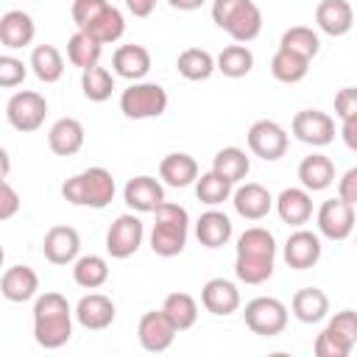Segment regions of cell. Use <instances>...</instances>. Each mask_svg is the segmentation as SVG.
I'll list each match as a JSON object with an SVG mask.
<instances>
[{
  "mask_svg": "<svg viewBox=\"0 0 357 357\" xmlns=\"http://www.w3.org/2000/svg\"><path fill=\"white\" fill-rule=\"evenodd\" d=\"M276 215L282 218V223L287 226H304L312 218V195L304 187H287L273 198Z\"/></svg>",
  "mask_w": 357,
  "mask_h": 357,
  "instance_id": "20",
  "label": "cell"
},
{
  "mask_svg": "<svg viewBox=\"0 0 357 357\" xmlns=\"http://www.w3.org/2000/svg\"><path fill=\"white\" fill-rule=\"evenodd\" d=\"M335 114H337L340 120L357 117V89H354V86H343V89L335 95Z\"/></svg>",
  "mask_w": 357,
  "mask_h": 357,
  "instance_id": "45",
  "label": "cell"
},
{
  "mask_svg": "<svg viewBox=\"0 0 357 357\" xmlns=\"http://www.w3.org/2000/svg\"><path fill=\"white\" fill-rule=\"evenodd\" d=\"M36 36V22L28 11L22 8H11L0 17V42L8 47V50H22L33 42Z\"/></svg>",
  "mask_w": 357,
  "mask_h": 357,
  "instance_id": "23",
  "label": "cell"
},
{
  "mask_svg": "<svg viewBox=\"0 0 357 357\" xmlns=\"http://www.w3.org/2000/svg\"><path fill=\"white\" fill-rule=\"evenodd\" d=\"M354 346H357V312L340 310L321 329V335L312 343V351L318 357H349Z\"/></svg>",
  "mask_w": 357,
  "mask_h": 357,
  "instance_id": "6",
  "label": "cell"
},
{
  "mask_svg": "<svg viewBox=\"0 0 357 357\" xmlns=\"http://www.w3.org/2000/svg\"><path fill=\"white\" fill-rule=\"evenodd\" d=\"M276 262V240L268 229L251 226L237 237L234 254V276L245 284H262L273 276Z\"/></svg>",
  "mask_w": 357,
  "mask_h": 357,
  "instance_id": "1",
  "label": "cell"
},
{
  "mask_svg": "<svg viewBox=\"0 0 357 357\" xmlns=\"http://www.w3.org/2000/svg\"><path fill=\"white\" fill-rule=\"evenodd\" d=\"M245 139H248V151L254 156L265 159V162L282 159L287 153V145H290L287 131L276 120H257V123H251Z\"/></svg>",
  "mask_w": 357,
  "mask_h": 357,
  "instance_id": "11",
  "label": "cell"
},
{
  "mask_svg": "<svg viewBox=\"0 0 357 357\" xmlns=\"http://www.w3.org/2000/svg\"><path fill=\"white\" fill-rule=\"evenodd\" d=\"M167 109V92L151 81H131L128 89L120 95V112L128 120H153L162 117Z\"/></svg>",
  "mask_w": 357,
  "mask_h": 357,
  "instance_id": "7",
  "label": "cell"
},
{
  "mask_svg": "<svg viewBox=\"0 0 357 357\" xmlns=\"http://www.w3.org/2000/svg\"><path fill=\"white\" fill-rule=\"evenodd\" d=\"M123 201L134 212H153L165 201V187L153 176H134L123 187Z\"/></svg>",
  "mask_w": 357,
  "mask_h": 357,
  "instance_id": "19",
  "label": "cell"
},
{
  "mask_svg": "<svg viewBox=\"0 0 357 357\" xmlns=\"http://www.w3.org/2000/svg\"><path fill=\"white\" fill-rule=\"evenodd\" d=\"M3 259H6V251H3V245H0V268H3Z\"/></svg>",
  "mask_w": 357,
  "mask_h": 357,
  "instance_id": "52",
  "label": "cell"
},
{
  "mask_svg": "<svg viewBox=\"0 0 357 357\" xmlns=\"http://www.w3.org/2000/svg\"><path fill=\"white\" fill-rule=\"evenodd\" d=\"M73 337V307L61 293H36L33 301V340L42 349H61Z\"/></svg>",
  "mask_w": 357,
  "mask_h": 357,
  "instance_id": "2",
  "label": "cell"
},
{
  "mask_svg": "<svg viewBox=\"0 0 357 357\" xmlns=\"http://www.w3.org/2000/svg\"><path fill=\"white\" fill-rule=\"evenodd\" d=\"M173 8H178V11H195V8H201L206 0H167Z\"/></svg>",
  "mask_w": 357,
  "mask_h": 357,
  "instance_id": "50",
  "label": "cell"
},
{
  "mask_svg": "<svg viewBox=\"0 0 357 357\" xmlns=\"http://www.w3.org/2000/svg\"><path fill=\"white\" fill-rule=\"evenodd\" d=\"M231 204H234V212L240 218H245V220H262L273 209V195L268 192V187H262L257 181H245L237 190H231Z\"/></svg>",
  "mask_w": 357,
  "mask_h": 357,
  "instance_id": "16",
  "label": "cell"
},
{
  "mask_svg": "<svg viewBox=\"0 0 357 357\" xmlns=\"http://www.w3.org/2000/svg\"><path fill=\"white\" fill-rule=\"evenodd\" d=\"M100 53H103V45L95 42L92 36H86L84 31H75L70 39H67V61L78 70H86L92 64L100 61Z\"/></svg>",
  "mask_w": 357,
  "mask_h": 357,
  "instance_id": "41",
  "label": "cell"
},
{
  "mask_svg": "<svg viewBox=\"0 0 357 357\" xmlns=\"http://www.w3.org/2000/svg\"><path fill=\"white\" fill-rule=\"evenodd\" d=\"M142 240H145V223L137 215L126 212L112 220V226L106 231V251L112 259H128L139 251Z\"/></svg>",
  "mask_w": 357,
  "mask_h": 357,
  "instance_id": "10",
  "label": "cell"
},
{
  "mask_svg": "<svg viewBox=\"0 0 357 357\" xmlns=\"http://www.w3.org/2000/svg\"><path fill=\"white\" fill-rule=\"evenodd\" d=\"M279 47H284V50H290V53H296V56L312 61V59L318 56V50H321V39H318V33H315L312 28H307V25H293V28H287V31L282 33Z\"/></svg>",
  "mask_w": 357,
  "mask_h": 357,
  "instance_id": "39",
  "label": "cell"
},
{
  "mask_svg": "<svg viewBox=\"0 0 357 357\" xmlns=\"http://www.w3.org/2000/svg\"><path fill=\"white\" fill-rule=\"evenodd\" d=\"M243 318H245V326L254 335H259V337H276V335H282L287 329L290 312H287V307L279 298H273V296H257V298H251L245 304Z\"/></svg>",
  "mask_w": 357,
  "mask_h": 357,
  "instance_id": "8",
  "label": "cell"
},
{
  "mask_svg": "<svg viewBox=\"0 0 357 357\" xmlns=\"http://www.w3.org/2000/svg\"><path fill=\"white\" fill-rule=\"evenodd\" d=\"M84 139H86L84 126L75 117H61L47 131V145L56 156H75L84 148Z\"/></svg>",
  "mask_w": 357,
  "mask_h": 357,
  "instance_id": "25",
  "label": "cell"
},
{
  "mask_svg": "<svg viewBox=\"0 0 357 357\" xmlns=\"http://www.w3.org/2000/svg\"><path fill=\"white\" fill-rule=\"evenodd\" d=\"M321 259V237L310 229H296L284 243V262L293 271H307Z\"/></svg>",
  "mask_w": 357,
  "mask_h": 357,
  "instance_id": "17",
  "label": "cell"
},
{
  "mask_svg": "<svg viewBox=\"0 0 357 357\" xmlns=\"http://www.w3.org/2000/svg\"><path fill=\"white\" fill-rule=\"evenodd\" d=\"M337 198L346 204H357V167H349L340 178H337Z\"/></svg>",
  "mask_w": 357,
  "mask_h": 357,
  "instance_id": "47",
  "label": "cell"
},
{
  "mask_svg": "<svg viewBox=\"0 0 357 357\" xmlns=\"http://www.w3.org/2000/svg\"><path fill=\"white\" fill-rule=\"evenodd\" d=\"M231 190H234V184L229 178H223L220 173H215V170L198 173V178H195V195L206 206H220L223 201L231 198Z\"/></svg>",
  "mask_w": 357,
  "mask_h": 357,
  "instance_id": "38",
  "label": "cell"
},
{
  "mask_svg": "<svg viewBox=\"0 0 357 357\" xmlns=\"http://www.w3.org/2000/svg\"><path fill=\"white\" fill-rule=\"evenodd\" d=\"M20 212V195L17 190L0 176V220H8Z\"/></svg>",
  "mask_w": 357,
  "mask_h": 357,
  "instance_id": "46",
  "label": "cell"
},
{
  "mask_svg": "<svg viewBox=\"0 0 357 357\" xmlns=\"http://www.w3.org/2000/svg\"><path fill=\"white\" fill-rule=\"evenodd\" d=\"M315 25L326 36H346L354 25V8L349 0H321L315 6Z\"/></svg>",
  "mask_w": 357,
  "mask_h": 357,
  "instance_id": "24",
  "label": "cell"
},
{
  "mask_svg": "<svg viewBox=\"0 0 357 357\" xmlns=\"http://www.w3.org/2000/svg\"><path fill=\"white\" fill-rule=\"evenodd\" d=\"M162 312L170 318V324L176 326V332H184L190 326H195L198 321V301L190 293H170L162 304Z\"/></svg>",
  "mask_w": 357,
  "mask_h": 357,
  "instance_id": "37",
  "label": "cell"
},
{
  "mask_svg": "<svg viewBox=\"0 0 357 357\" xmlns=\"http://www.w3.org/2000/svg\"><path fill=\"white\" fill-rule=\"evenodd\" d=\"M126 8L134 17H151L153 8H156V0H126Z\"/></svg>",
  "mask_w": 357,
  "mask_h": 357,
  "instance_id": "49",
  "label": "cell"
},
{
  "mask_svg": "<svg viewBox=\"0 0 357 357\" xmlns=\"http://www.w3.org/2000/svg\"><path fill=\"white\" fill-rule=\"evenodd\" d=\"M290 131L298 142L312 145V148H324L335 139V120L321 109H301L293 114Z\"/></svg>",
  "mask_w": 357,
  "mask_h": 357,
  "instance_id": "12",
  "label": "cell"
},
{
  "mask_svg": "<svg viewBox=\"0 0 357 357\" xmlns=\"http://www.w3.org/2000/svg\"><path fill=\"white\" fill-rule=\"evenodd\" d=\"M318 223V234L326 240H346L354 231V206L340 201V198H329L318 206L315 215Z\"/></svg>",
  "mask_w": 357,
  "mask_h": 357,
  "instance_id": "13",
  "label": "cell"
},
{
  "mask_svg": "<svg viewBox=\"0 0 357 357\" xmlns=\"http://www.w3.org/2000/svg\"><path fill=\"white\" fill-rule=\"evenodd\" d=\"M6 117H8V126L14 131L31 134V131L42 128V123L47 117V100H45V95H39L33 89H20L8 98Z\"/></svg>",
  "mask_w": 357,
  "mask_h": 357,
  "instance_id": "9",
  "label": "cell"
},
{
  "mask_svg": "<svg viewBox=\"0 0 357 357\" xmlns=\"http://www.w3.org/2000/svg\"><path fill=\"white\" fill-rule=\"evenodd\" d=\"M0 293L6 301L11 304H22V301H31L36 298L39 293V276L31 265H14L3 273L0 279Z\"/></svg>",
  "mask_w": 357,
  "mask_h": 357,
  "instance_id": "21",
  "label": "cell"
},
{
  "mask_svg": "<svg viewBox=\"0 0 357 357\" xmlns=\"http://www.w3.org/2000/svg\"><path fill=\"white\" fill-rule=\"evenodd\" d=\"M215 70L223 73L226 78H243L254 70V53L248 50V45H240V42L226 45L215 59Z\"/></svg>",
  "mask_w": 357,
  "mask_h": 357,
  "instance_id": "34",
  "label": "cell"
},
{
  "mask_svg": "<svg viewBox=\"0 0 357 357\" xmlns=\"http://www.w3.org/2000/svg\"><path fill=\"white\" fill-rule=\"evenodd\" d=\"M106 6H109V0H73L70 14H73L75 28H84V25H86L89 20H95Z\"/></svg>",
  "mask_w": 357,
  "mask_h": 357,
  "instance_id": "44",
  "label": "cell"
},
{
  "mask_svg": "<svg viewBox=\"0 0 357 357\" xmlns=\"http://www.w3.org/2000/svg\"><path fill=\"white\" fill-rule=\"evenodd\" d=\"M231 220H229V215L226 212H220V209H206L198 220H195V237H198V243L201 245H206V248H220V245H226L229 240H231Z\"/></svg>",
  "mask_w": 357,
  "mask_h": 357,
  "instance_id": "27",
  "label": "cell"
},
{
  "mask_svg": "<svg viewBox=\"0 0 357 357\" xmlns=\"http://www.w3.org/2000/svg\"><path fill=\"white\" fill-rule=\"evenodd\" d=\"M73 282L84 290H98L109 282V262L98 254H84L75 257L73 262Z\"/></svg>",
  "mask_w": 357,
  "mask_h": 357,
  "instance_id": "32",
  "label": "cell"
},
{
  "mask_svg": "<svg viewBox=\"0 0 357 357\" xmlns=\"http://www.w3.org/2000/svg\"><path fill=\"white\" fill-rule=\"evenodd\" d=\"M137 340L151 354L167 351L173 346V340H176V326L170 324V318L162 310H151L137 324Z\"/></svg>",
  "mask_w": 357,
  "mask_h": 357,
  "instance_id": "14",
  "label": "cell"
},
{
  "mask_svg": "<svg viewBox=\"0 0 357 357\" xmlns=\"http://www.w3.org/2000/svg\"><path fill=\"white\" fill-rule=\"evenodd\" d=\"M159 178L167 187H176V190L190 187L198 178V162L190 153H167L159 162Z\"/></svg>",
  "mask_w": 357,
  "mask_h": 357,
  "instance_id": "30",
  "label": "cell"
},
{
  "mask_svg": "<svg viewBox=\"0 0 357 357\" xmlns=\"http://www.w3.org/2000/svg\"><path fill=\"white\" fill-rule=\"evenodd\" d=\"M28 75V64L11 53H3L0 56V89H14L25 81Z\"/></svg>",
  "mask_w": 357,
  "mask_h": 357,
  "instance_id": "43",
  "label": "cell"
},
{
  "mask_svg": "<svg viewBox=\"0 0 357 357\" xmlns=\"http://www.w3.org/2000/svg\"><path fill=\"white\" fill-rule=\"evenodd\" d=\"M11 173V159H8V151L6 148H0V176L6 178Z\"/></svg>",
  "mask_w": 357,
  "mask_h": 357,
  "instance_id": "51",
  "label": "cell"
},
{
  "mask_svg": "<svg viewBox=\"0 0 357 357\" xmlns=\"http://www.w3.org/2000/svg\"><path fill=\"white\" fill-rule=\"evenodd\" d=\"M201 304L212 315H231L240 307V290L234 282L215 276L201 287Z\"/></svg>",
  "mask_w": 357,
  "mask_h": 357,
  "instance_id": "22",
  "label": "cell"
},
{
  "mask_svg": "<svg viewBox=\"0 0 357 357\" xmlns=\"http://www.w3.org/2000/svg\"><path fill=\"white\" fill-rule=\"evenodd\" d=\"M176 70L187 81H206L215 73V56L204 47H187L176 59Z\"/></svg>",
  "mask_w": 357,
  "mask_h": 357,
  "instance_id": "33",
  "label": "cell"
},
{
  "mask_svg": "<svg viewBox=\"0 0 357 357\" xmlns=\"http://www.w3.org/2000/svg\"><path fill=\"white\" fill-rule=\"evenodd\" d=\"M114 176L106 167H86L67 178L61 184V195L73 206H89V209H106L114 201Z\"/></svg>",
  "mask_w": 357,
  "mask_h": 357,
  "instance_id": "4",
  "label": "cell"
},
{
  "mask_svg": "<svg viewBox=\"0 0 357 357\" xmlns=\"http://www.w3.org/2000/svg\"><path fill=\"white\" fill-rule=\"evenodd\" d=\"M78 31H84L86 36H92V39L100 42V45H112V42H117V39L123 36L126 20H123V11L109 3L95 20H89V22H86L84 28H78Z\"/></svg>",
  "mask_w": 357,
  "mask_h": 357,
  "instance_id": "31",
  "label": "cell"
},
{
  "mask_svg": "<svg viewBox=\"0 0 357 357\" xmlns=\"http://www.w3.org/2000/svg\"><path fill=\"white\" fill-rule=\"evenodd\" d=\"M340 137H343L349 151H357V117L340 120Z\"/></svg>",
  "mask_w": 357,
  "mask_h": 357,
  "instance_id": "48",
  "label": "cell"
},
{
  "mask_svg": "<svg viewBox=\"0 0 357 357\" xmlns=\"http://www.w3.org/2000/svg\"><path fill=\"white\" fill-rule=\"evenodd\" d=\"M307 73H310V61L296 56V53H290V50H284V47H279L273 53V59H271V75L276 81H282V84H298Z\"/></svg>",
  "mask_w": 357,
  "mask_h": 357,
  "instance_id": "42",
  "label": "cell"
},
{
  "mask_svg": "<svg viewBox=\"0 0 357 357\" xmlns=\"http://www.w3.org/2000/svg\"><path fill=\"white\" fill-rule=\"evenodd\" d=\"M212 22L226 31L234 42L248 45L262 31V11L254 0H215L212 3Z\"/></svg>",
  "mask_w": 357,
  "mask_h": 357,
  "instance_id": "5",
  "label": "cell"
},
{
  "mask_svg": "<svg viewBox=\"0 0 357 357\" xmlns=\"http://www.w3.org/2000/svg\"><path fill=\"white\" fill-rule=\"evenodd\" d=\"M212 170L220 173L223 178H229L231 184H237V181H243V178L248 176L251 159H248V153H245L243 148L229 145V148H220V151L212 156Z\"/></svg>",
  "mask_w": 357,
  "mask_h": 357,
  "instance_id": "36",
  "label": "cell"
},
{
  "mask_svg": "<svg viewBox=\"0 0 357 357\" xmlns=\"http://www.w3.org/2000/svg\"><path fill=\"white\" fill-rule=\"evenodd\" d=\"M298 181L307 192H321L335 181V162L324 153H310L298 162Z\"/></svg>",
  "mask_w": 357,
  "mask_h": 357,
  "instance_id": "29",
  "label": "cell"
},
{
  "mask_svg": "<svg viewBox=\"0 0 357 357\" xmlns=\"http://www.w3.org/2000/svg\"><path fill=\"white\" fill-rule=\"evenodd\" d=\"M73 315H75V321L84 329L98 332V329L112 326V321H114L117 312H114V301L109 296H103V293H86V296L78 298Z\"/></svg>",
  "mask_w": 357,
  "mask_h": 357,
  "instance_id": "18",
  "label": "cell"
},
{
  "mask_svg": "<svg viewBox=\"0 0 357 357\" xmlns=\"http://www.w3.org/2000/svg\"><path fill=\"white\" fill-rule=\"evenodd\" d=\"M112 67L126 81H142L151 70V53L142 45H120L112 56Z\"/></svg>",
  "mask_w": 357,
  "mask_h": 357,
  "instance_id": "26",
  "label": "cell"
},
{
  "mask_svg": "<svg viewBox=\"0 0 357 357\" xmlns=\"http://www.w3.org/2000/svg\"><path fill=\"white\" fill-rule=\"evenodd\" d=\"M290 310H293V318L301 321V324H318L329 315V296L321 290V287H301L293 293V301H290Z\"/></svg>",
  "mask_w": 357,
  "mask_h": 357,
  "instance_id": "28",
  "label": "cell"
},
{
  "mask_svg": "<svg viewBox=\"0 0 357 357\" xmlns=\"http://www.w3.org/2000/svg\"><path fill=\"white\" fill-rule=\"evenodd\" d=\"M42 254L50 265H73L81 254V234L73 226H50L42 240Z\"/></svg>",
  "mask_w": 357,
  "mask_h": 357,
  "instance_id": "15",
  "label": "cell"
},
{
  "mask_svg": "<svg viewBox=\"0 0 357 357\" xmlns=\"http://www.w3.org/2000/svg\"><path fill=\"white\" fill-rule=\"evenodd\" d=\"M28 67L33 70V75L45 84H56L64 75V59L53 45H36L31 50V61Z\"/></svg>",
  "mask_w": 357,
  "mask_h": 357,
  "instance_id": "35",
  "label": "cell"
},
{
  "mask_svg": "<svg viewBox=\"0 0 357 357\" xmlns=\"http://www.w3.org/2000/svg\"><path fill=\"white\" fill-rule=\"evenodd\" d=\"M190 234V215L181 204L162 201L153 209V229H151V251L156 257H178L187 245Z\"/></svg>",
  "mask_w": 357,
  "mask_h": 357,
  "instance_id": "3",
  "label": "cell"
},
{
  "mask_svg": "<svg viewBox=\"0 0 357 357\" xmlns=\"http://www.w3.org/2000/svg\"><path fill=\"white\" fill-rule=\"evenodd\" d=\"M81 89H84V98L92 100V103H103L112 98L114 92V75L100 67V64H92L86 70H81Z\"/></svg>",
  "mask_w": 357,
  "mask_h": 357,
  "instance_id": "40",
  "label": "cell"
}]
</instances>
